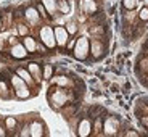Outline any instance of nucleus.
Masks as SVG:
<instances>
[{
    "label": "nucleus",
    "instance_id": "obj_29",
    "mask_svg": "<svg viewBox=\"0 0 148 137\" xmlns=\"http://www.w3.org/2000/svg\"><path fill=\"white\" fill-rule=\"evenodd\" d=\"M145 3H147V5H148V0H145Z\"/></svg>",
    "mask_w": 148,
    "mask_h": 137
},
{
    "label": "nucleus",
    "instance_id": "obj_12",
    "mask_svg": "<svg viewBox=\"0 0 148 137\" xmlns=\"http://www.w3.org/2000/svg\"><path fill=\"white\" fill-rule=\"evenodd\" d=\"M26 18L29 19L32 24H36V23L39 21V13H37L36 8H27L26 10Z\"/></svg>",
    "mask_w": 148,
    "mask_h": 137
},
{
    "label": "nucleus",
    "instance_id": "obj_9",
    "mask_svg": "<svg viewBox=\"0 0 148 137\" xmlns=\"http://www.w3.org/2000/svg\"><path fill=\"white\" fill-rule=\"evenodd\" d=\"M31 136H36V137H40L44 136V124H42L40 121H34L32 124H31Z\"/></svg>",
    "mask_w": 148,
    "mask_h": 137
},
{
    "label": "nucleus",
    "instance_id": "obj_30",
    "mask_svg": "<svg viewBox=\"0 0 148 137\" xmlns=\"http://www.w3.org/2000/svg\"><path fill=\"white\" fill-rule=\"evenodd\" d=\"M0 28H2V21H0Z\"/></svg>",
    "mask_w": 148,
    "mask_h": 137
},
{
    "label": "nucleus",
    "instance_id": "obj_7",
    "mask_svg": "<svg viewBox=\"0 0 148 137\" xmlns=\"http://www.w3.org/2000/svg\"><path fill=\"white\" fill-rule=\"evenodd\" d=\"M90 131H92V124H90V121L89 119H82L81 124H79V127H77V134L81 137H87L90 134Z\"/></svg>",
    "mask_w": 148,
    "mask_h": 137
},
{
    "label": "nucleus",
    "instance_id": "obj_23",
    "mask_svg": "<svg viewBox=\"0 0 148 137\" xmlns=\"http://www.w3.org/2000/svg\"><path fill=\"white\" fill-rule=\"evenodd\" d=\"M55 82H56L58 85H66V84H68L66 78H55Z\"/></svg>",
    "mask_w": 148,
    "mask_h": 137
},
{
    "label": "nucleus",
    "instance_id": "obj_8",
    "mask_svg": "<svg viewBox=\"0 0 148 137\" xmlns=\"http://www.w3.org/2000/svg\"><path fill=\"white\" fill-rule=\"evenodd\" d=\"M116 131H118V121L114 118H108L105 123V132L111 136V134H116Z\"/></svg>",
    "mask_w": 148,
    "mask_h": 137
},
{
    "label": "nucleus",
    "instance_id": "obj_10",
    "mask_svg": "<svg viewBox=\"0 0 148 137\" xmlns=\"http://www.w3.org/2000/svg\"><path fill=\"white\" fill-rule=\"evenodd\" d=\"M81 7H82V10L87 11V13H95L97 11V3L93 0H82Z\"/></svg>",
    "mask_w": 148,
    "mask_h": 137
},
{
    "label": "nucleus",
    "instance_id": "obj_3",
    "mask_svg": "<svg viewBox=\"0 0 148 137\" xmlns=\"http://www.w3.org/2000/svg\"><path fill=\"white\" fill-rule=\"evenodd\" d=\"M40 41L44 42L45 47L53 48V47L56 45V41H55V31H53L52 28H48V26L40 28Z\"/></svg>",
    "mask_w": 148,
    "mask_h": 137
},
{
    "label": "nucleus",
    "instance_id": "obj_4",
    "mask_svg": "<svg viewBox=\"0 0 148 137\" xmlns=\"http://www.w3.org/2000/svg\"><path fill=\"white\" fill-rule=\"evenodd\" d=\"M53 31H55V41H56V44H58L60 47H66V44H68V36H69L68 29L58 26V28H55Z\"/></svg>",
    "mask_w": 148,
    "mask_h": 137
},
{
    "label": "nucleus",
    "instance_id": "obj_14",
    "mask_svg": "<svg viewBox=\"0 0 148 137\" xmlns=\"http://www.w3.org/2000/svg\"><path fill=\"white\" fill-rule=\"evenodd\" d=\"M27 70H29V73L32 74V78H40V66L37 63H29L27 65Z\"/></svg>",
    "mask_w": 148,
    "mask_h": 137
},
{
    "label": "nucleus",
    "instance_id": "obj_28",
    "mask_svg": "<svg viewBox=\"0 0 148 137\" xmlns=\"http://www.w3.org/2000/svg\"><path fill=\"white\" fill-rule=\"evenodd\" d=\"M0 136H5V132H3V131H2V129H0Z\"/></svg>",
    "mask_w": 148,
    "mask_h": 137
},
{
    "label": "nucleus",
    "instance_id": "obj_6",
    "mask_svg": "<svg viewBox=\"0 0 148 137\" xmlns=\"http://www.w3.org/2000/svg\"><path fill=\"white\" fill-rule=\"evenodd\" d=\"M10 55L13 56V58H24V56L27 55V50H26V47L23 44H16V45H13L11 47V50H10Z\"/></svg>",
    "mask_w": 148,
    "mask_h": 137
},
{
    "label": "nucleus",
    "instance_id": "obj_27",
    "mask_svg": "<svg viewBox=\"0 0 148 137\" xmlns=\"http://www.w3.org/2000/svg\"><path fill=\"white\" fill-rule=\"evenodd\" d=\"M126 136H138L137 132H126Z\"/></svg>",
    "mask_w": 148,
    "mask_h": 137
},
{
    "label": "nucleus",
    "instance_id": "obj_24",
    "mask_svg": "<svg viewBox=\"0 0 148 137\" xmlns=\"http://www.w3.org/2000/svg\"><path fill=\"white\" fill-rule=\"evenodd\" d=\"M76 31H77V28H76V24H74V23H69V24H68V32L74 34Z\"/></svg>",
    "mask_w": 148,
    "mask_h": 137
},
{
    "label": "nucleus",
    "instance_id": "obj_5",
    "mask_svg": "<svg viewBox=\"0 0 148 137\" xmlns=\"http://www.w3.org/2000/svg\"><path fill=\"white\" fill-rule=\"evenodd\" d=\"M50 100H52V103L55 105V107H60V105H64L68 100V97H66V92L61 89L58 90H53L52 94H50Z\"/></svg>",
    "mask_w": 148,
    "mask_h": 137
},
{
    "label": "nucleus",
    "instance_id": "obj_26",
    "mask_svg": "<svg viewBox=\"0 0 148 137\" xmlns=\"http://www.w3.org/2000/svg\"><path fill=\"white\" fill-rule=\"evenodd\" d=\"M39 10H40V13H42V16H47V15H45V11H44V8H42V5H40V7H39Z\"/></svg>",
    "mask_w": 148,
    "mask_h": 137
},
{
    "label": "nucleus",
    "instance_id": "obj_21",
    "mask_svg": "<svg viewBox=\"0 0 148 137\" xmlns=\"http://www.w3.org/2000/svg\"><path fill=\"white\" fill-rule=\"evenodd\" d=\"M60 8H61L63 13H68V11H69V7H68L66 0H60Z\"/></svg>",
    "mask_w": 148,
    "mask_h": 137
},
{
    "label": "nucleus",
    "instance_id": "obj_18",
    "mask_svg": "<svg viewBox=\"0 0 148 137\" xmlns=\"http://www.w3.org/2000/svg\"><path fill=\"white\" fill-rule=\"evenodd\" d=\"M0 97H3V98H8V89L7 85H5V82H0Z\"/></svg>",
    "mask_w": 148,
    "mask_h": 137
},
{
    "label": "nucleus",
    "instance_id": "obj_25",
    "mask_svg": "<svg viewBox=\"0 0 148 137\" xmlns=\"http://www.w3.org/2000/svg\"><path fill=\"white\" fill-rule=\"evenodd\" d=\"M19 32H21V34H26V32H27V28H26V26H19Z\"/></svg>",
    "mask_w": 148,
    "mask_h": 137
},
{
    "label": "nucleus",
    "instance_id": "obj_17",
    "mask_svg": "<svg viewBox=\"0 0 148 137\" xmlns=\"http://www.w3.org/2000/svg\"><path fill=\"white\" fill-rule=\"evenodd\" d=\"M101 52H103V48H101V44L98 41H95L93 42V55L95 56H100L101 55Z\"/></svg>",
    "mask_w": 148,
    "mask_h": 137
},
{
    "label": "nucleus",
    "instance_id": "obj_16",
    "mask_svg": "<svg viewBox=\"0 0 148 137\" xmlns=\"http://www.w3.org/2000/svg\"><path fill=\"white\" fill-rule=\"evenodd\" d=\"M44 79H52L53 76V66H50V65H45L44 66Z\"/></svg>",
    "mask_w": 148,
    "mask_h": 137
},
{
    "label": "nucleus",
    "instance_id": "obj_19",
    "mask_svg": "<svg viewBox=\"0 0 148 137\" xmlns=\"http://www.w3.org/2000/svg\"><path fill=\"white\" fill-rule=\"evenodd\" d=\"M138 3V0H124V7L127 8V10H132V8H135V5Z\"/></svg>",
    "mask_w": 148,
    "mask_h": 137
},
{
    "label": "nucleus",
    "instance_id": "obj_22",
    "mask_svg": "<svg viewBox=\"0 0 148 137\" xmlns=\"http://www.w3.org/2000/svg\"><path fill=\"white\" fill-rule=\"evenodd\" d=\"M140 19H143V21L148 19V8H143V10L140 11Z\"/></svg>",
    "mask_w": 148,
    "mask_h": 137
},
{
    "label": "nucleus",
    "instance_id": "obj_13",
    "mask_svg": "<svg viewBox=\"0 0 148 137\" xmlns=\"http://www.w3.org/2000/svg\"><path fill=\"white\" fill-rule=\"evenodd\" d=\"M42 2H44V7L47 8V11L50 15H53L56 11V7H58L56 5V0H42Z\"/></svg>",
    "mask_w": 148,
    "mask_h": 137
},
{
    "label": "nucleus",
    "instance_id": "obj_2",
    "mask_svg": "<svg viewBox=\"0 0 148 137\" xmlns=\"http://www.w3.org/2000/svg\"><path fill=\"white\" fill-rule=\"evenodd\" d=\"M90 53V42L85 39V37H81L76 41V45H74V56L77 60H85Z\"/></svg>",
    "mask_w": 148,
    "mask_h": 137
},
{
    "label": "nucleus",
    "instance_id": "obj_15",
    "mask_svg": "<svg viewBox=\"0 0 148 137\" xmlns=\"http://www.w3.org/2000/svg\"><path fill=\"white\" fill-rule=\"evenodd\" d=\"M24 47H26L27 52H36L37 44H36V41H34L32 37H26V39H24Z\"/></svg>",
    "mask_w": 148,
    "mask_h": 137
},
{
    "label": "nucleus",
    "instance_id": "obj_20",
    "mask_svg": "<svg viewBox=\"0 0 148 137\" xmlns=\"http://www.w3.org/2000/svg\"><path fill=\"white\" fill-rule=\"evenodd\" d=\"M5 123H7V127H8V129H13V127L16 126V119H15V118H7V121H5Z\"/></svg>",
    "mask_w": 148,
    "mask_h": 137
},
{
    "label": "nucleus",
    "instance_id": "obj_1",
    "mask_svg": "<svg viewBox=\"0 0 148 137\" xmlns=\"http://www.w3.org/2000/svg\"><path fill=\"white\" fill-rule=\"evenodd\" d=\"M11 84H13V87H15V90H16V97H19V98H29L31 97L27 82L23 81L18 74L11 76Z\"/></svg>",
    "mask_w": 148,
    "mask_h": 137
},
{
    "label": "nucleus",
    "instance_id": "obj_11",
    "mask_svg": "<svg viewBox=\"0 0 148 137\" xmlns=\"http://www.w3.org/2000/svg\"><path fill=\"white\" fill-rule=\"evenodd\" d=\"M16 74H18L19 78L23 79V81H26L27 84H31V82L34 81V78H32V74L29 73V71H26V70H23V68H18L16 70Z\"/></svg>",
    "mask_w": 148,
    "mask_h": 137
}]
</instances>
